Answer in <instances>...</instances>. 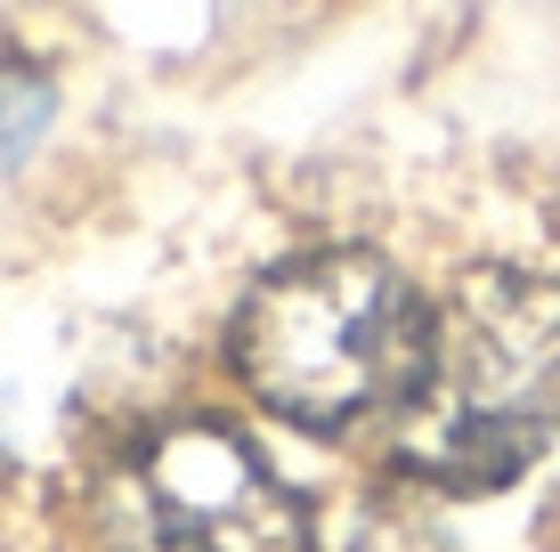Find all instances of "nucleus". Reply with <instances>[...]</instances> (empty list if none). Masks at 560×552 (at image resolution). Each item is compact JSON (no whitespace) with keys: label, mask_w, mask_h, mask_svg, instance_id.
<instances>
[{"label":"nucleus","mask_w":560,"mask_h":552,"mask_svg":"<svg viewBox=\"0 0 560 552\" xmlns=\"http://www.w3.org/2000/svg\"><path fill=\"white\" fill-rule=\"evenodd\" d=\"M560 431V284L463 269L422 326L415 383L390 407V463L447 496L512 488Z\"/></svg>","instance_id":"f257e3e1"},{"label":"nucleus","mask_w":560,"mask_h":552,"mask_svg":"<svg viewBox=\"0 0 560 552\" xmlns=\"http://www.w3.org/2000/svg\"><path fill=\"white\" fill-rule=\"evenodd\" d=\"M422 326L431 309L382 252H308L253 284L228 333V366L284 423L350 431L407 398Z\"/></svg>","instance_id":"f03ea898"},{"label":"nucleus","mask_w":560,"mask_h":552,"mask_svg":"<svg viewBox=\"0 0 560 552\" xmlns=\"http://www.w3.org/2000/svg\"><path fill=\"white\" fill-rule=\"evenodd\" d=\"M122 552H317L308 504L228 423H171L130 455L114 496Z\"/></svg>","instance_id":"7ed1b4c3"},{"label":"nucleus","mask_w":560,"mask_h":552,"mask_svg":"<svg viewBox=\"0 0 560 552\" xmlns=\"http://www.w3.org/2000/svg\"><path fill=\"white\" fill-rule=\"evenodd\" d=\"M49 114H57V82L33 66V57H0V163L33 155V139L49 130Z\"/></svg>","instance_id":"20e7f679"}]
</instances>
